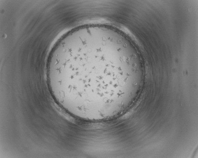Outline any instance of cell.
Masks as SVG:
<instances>
[{"instance_id": "1", "label": "cell", "mask_w": 198, "mask_h": 158, "mask_svg": "<svg viewBox=\"0 0 198 158\" xmlns=\"http://www.w3.org/2000/svg\"><path fill=\"white\" fill-rule=\"evenodd\" d=\"M113 49L76 40L53 54L46 81L57 104L79 119L102 118L116 112L125 102L127 76L118 73Z\"/></svg>"}]
</instances>
